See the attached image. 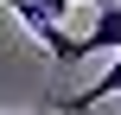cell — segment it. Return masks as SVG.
Here are the masks:
<instances>
[{
  "mask_svg": "<svg viewBox=\"0 0 121 115\" xmlns=\"http://www.w3.org/2000/svg\"><path fill=\"white\" fill-rule=\"evenodd\" d=\"M26 115H57V109H51V102H45V109H26Z\"/></svg>",
  "mask_w": 121,
  "mask_h": 115,
  "instance_id": "277c9868",
  "label": "cell"
},
{
  "mask_svg": "<svg viewBox=\"0 0 121 115\" xmlns=\"http://www.w3.org/2000/svg\"><path fill=\"white\" fill-rule=\"evenodd\" d=\"M121 96V51H115V64L89 83V90H77V96H64V102H51V109H70V115H83V109H102V102H115Z\"/></svg>",
  "mask_w": 121,
  "mask_h": 115,
  "instance_id": "7a4b0ae2",
  "label": "cell"
},
{
  "mask_svg": "<svg viewBox=\"0 0 121 115\" xmlns=\"http://www.w3.org/2000/svg\"><path fill=\"white\" fill-rule=\"evenodd\" d=\"M38 6H45L51 19H70V0H38Z\"/></svg>",
  "mask_w": 121,
  "mask_h": 115,
  "instance_id": "3957f363",
  "label": "cell"
},
{
  "mask_svg": "<svg viewBox=\"0 0 121 115\" xmlns=\"http://www.w3.org/2000/svg\"><path fill=\"white\" fill-rule=\"evenodd\" d=\"M96 51H121V6H115V0H108V6L96 13V26L77 38V64H83V58H96Z\"/></svg>",
  "mask_w": 121,
  "mask_h": 115,
  "instance_id": "6da1fadb",
  "label": "cell"
},
{
  "mask_svg": "<svg viewBox=\"0 0 121 115\" xmlns=\"http://www.w3.org/2000/svg\"><path fill=\"white\" fill-rule=\"evenodd\" d=\"M70 6H102V0H70Z\"/></svg>",
  "mask_w": 121,
  "mask_h": 115,
  "instance_id": "5b68a950",
  "label": "cell"
}]
</instances>
